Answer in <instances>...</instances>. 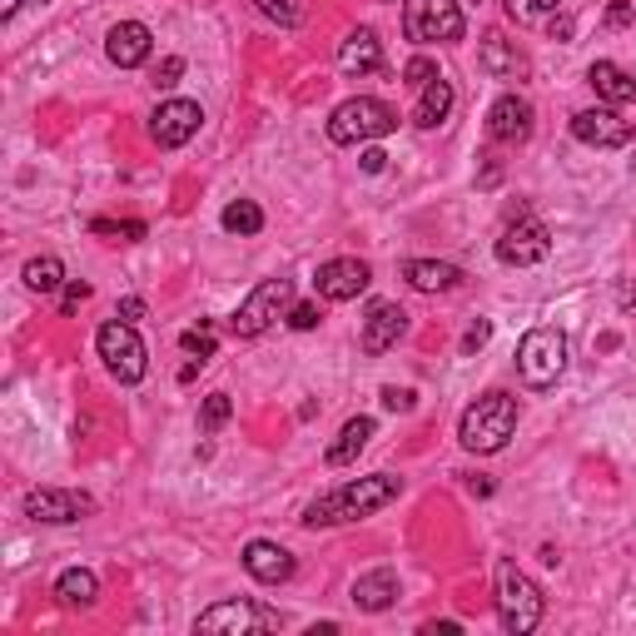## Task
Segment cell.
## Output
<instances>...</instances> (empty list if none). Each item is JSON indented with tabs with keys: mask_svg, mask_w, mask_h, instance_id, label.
I'll use <instances>...</instances> for the list:
<instances>
[{
	"mask_svg": "<svg viewBox=\"0 0 636 636\" xmlns=\"http://www.w3.org/2000/svg\"><path fill=\"white\" fill-rule=\"evenodd\" d=\"M403 493V477L374 473V477H358V483L334 487L328 497L309 503L304 513V527H338V523H358V517H374L378 507H388Z\"/></svg>",
	"mask_w": 636,
	"mask_h": 636,
	"instance_id": "obj_1",
	"label": "cell"
},
{
	"mask_svg": "<svg viewBox=\"0 0 636 636\" xmlns=\"http://www.w3.org/2000/svg\"><path fill=\"white\" fill-rule=\"evenodd\" d=\"M513 433H517V398L497 394V388L477 398L458 423V443L468 453H503Z\"/></svg>",
	"mask_w": 636,
	"mask_h": 636,
	"instance_id": "obj_2",
	"label": "cell"
},
{
	"mask_svg": "<svg viewBox=\"0 0 636 636\" xmlns=\"http://www.w3.org/2000/svg\"><path fill=\"white\" fill-rule=\"evenodd\" d=\"M543 612H547V597L527 572H517L513 562L497 567V617L513 636H527L543 627Z\"/></svg>",
	"mask_w": 636,
	"mask_h": 636,
	"instance_id": "obj_3",
	"label": "cell"
},
{
	"mask_svg": "<svg viewBox=\"0 0 636 636\" xmlns=\"http://www.w3.org/2000/svg\"><path fill=\"white\" fill-rule=\"evenodd\" d=\"M394 130H398V110L388 100H374V95L344 100L334 115H328V140H334V145L384 140V135H394Z\"/></svg>",
	"mask_w": 636,
	"mask_h": 636,
	"instance_id": "obj_4",
	"label": "cell"
},
{
	"mask_svg": "<svg viewBox=\"0 0 636 636\" xmlns=\"http://www.w3.org/2000/svg\"><path fill=\"white\" fill-rule=\"evenodd\" d=\"M567 368V334L562 328H533L517 344V374L527 388H553Z\"/></svg>",
	"mask_w": 636,
	"mask_h": 636,
	"instance_id": "obj_5",
	"label": "cell"
},
{
	"mask_svg": "<svg viewBox=\"0 0 636 636\" xmlns=\"http://www.w3.org/2000/svg\"><path fill=\"white\" fill-rule=\"evenodd\" d=\"M403 30L418 46H453L463 40V10L458 0H403Z\"/></svg>",
	"mask_w": 636,
	"mask_h": 636,
	"instance_id": "obj_6",
	"label": "cell"
},
{
	"mask_svg": "<svg viewBox=\"0 0 636 636\" xmlns=\"http://www.w3.org/2000/svg\"><path fill=\"white\" fill-rule=\"evenodd\" d=\"M95 348H100V358H105V368H110V378H120V384H140L145 368H150L145 338L135 334V324H125V318L105 324L100 334H95Z\"/></svg>",
	"mask_w": 636,
	"mask_h": 636,
	"instance_id": "obj_7",
	"label": "cell"
},
{
	"mask_svg": "<svg viewBox=\"0 0 636 636\" xmlns=\"http://www.w3.org/2000/svg\"><path fill=\"white\" fill-rule=\"evenodd\" d=\"M289 304H294V284H289V279H264L259 289H254L249 299L239 304V314L229 318V328H235L239 338H259L264 328L274 324V318L289 314Z\"/></svg>",
	"mask_w": 636,
	"mask_h": 636,
	"instance_id": "obj_8",
	"label": "cell"
},
{
	"mask_svg": "<svg viewBox=\"0 0 636 636\" xmlns=\"http://www.w3.org/2000/svg\"><path fill=\"white\" fill-rule=\"evenodd\" d=\"M279 627V612H269V607H254V602H219V607H209V612H199V622H195V632H209V636H244V632H274Z\"/></svg>",
	"mask_w": 636,
	"mask_h": 636,
	"instance_id": "obj_9",
	"label": "cell"
},
{
	"mask_svg": "<svg viewBox=\"0 0 636 636\" xmlns=\"http://www.w3.org/2000/svg\"><path fill=\"white\" fill-rule=\"evenodd\" d=\"M547 254H553V235H547V225H537V219H513V225L503 229V239H497V259L513 264V269H527V264H543Z\"/></svg>",
	"mask_w": 636,
	"mask_h": 636,
	"instance_id": "obj_10",
	"label": "cell"
},
{
	"mask_svg": "<svg viewBox=\"0 0 636 636\" xmlns=\"http://www.w3.org/2000/svg\"><path fill=\"white\" fill-rule=\"evenodd\" d=\"M95 513L90 493H70V487H30L26 493V517L36 523H80V517Z\"/></svg>",
	"mask_w": 636,
	"mask_h": 636,
	"instance_id": "obj_11",
	"label": "cell"
},
{
	"mask_svg": "<svg viewBox=\"0 0 636 636\" xmlns=\"http://www.w3.org/2000/svg\"><path fill=\"white\" fill-rule=\"evenodd\" d=\"M199 125H205V110L195 100H165L150 115V140L159 150H179V145H189L199 135Z\"/></svg>",
	"mask_w": 636,
	"mask_h": 636,
	"instance_id": "obj_12",
	"label": "cell"
},
{
	"mask_svg": "<svg viewBox=\"0 0 636 636\" xmlns=\"http://www.w3.org/2000/svg\"><path fill=\"white\" fill-rule=\"evenodd\" d=\"M314 284H318V294H324L328 304H348L374 284V269H368L364 259H328V264H318Z\"/></svg>",
	"mask_w": 636,
	"mask_h": 636,
	"instance_id": "obj_13",
	"label": "cell"
},
{
	"mask_svg": "<svg viewBox=\"0 0 636 636\" xmlns=\"http://www.w3.org/2000/svg\"><path fill=\"white\" fill-rule=\"evenodd\" d=\"M572 135L592 150H622L632 145V120H622L617 110H582L572 115Z\"/></svg>",
	"mask_w": 636,
	"mask_h": 636,
	"instance_id": "obj_14",
	"label": "cell"
},
{
	"mask_svg": "<svg viewBox=\"0 0 636 636\" xmlns=\"http://www.w3.org/2000/svg\"><path fill=\"white\" fill-rule=\"evenodd\" d=\"M487 135H493L497 145H523L527 135H533V105H527L523 95L493 100V110H487Z\"/></svg>",
	"mask_w": 636,
	"mask_h": 636,
	"instance_id": "obj_15",
	"label": "cell"
},
{
	"mask_svg": "<svg viewBox=\"0 0 636 636\" xmlns=\"http://www.w3.org/2000/svg\"><path fill=\"white\" fill-rule=\"evenodd\" d=\"M150 50H155V36H150V26H140V20H120V26L105 36V56H110L120 70L145 66Z\"/></svg>",
	"mask_w": 636,
	"mask_h": 636,
	"instance_id": "obj_16",
	"label": "cell"
},
{
	"mask_svg": "<svg viewBox=\"0 0 636 636\" xmlns=\"http://www.w3.org/2000/svg\"><path fill=\"white\" fill-rule=\"evenodd\" d=\"M244 572H249L254 582H264V587H279V582H289L294 572H299V562L284 553L279 543H249L244 547Z\"/></svg>",
	"mask_w": 636,
	"mask_h": 636,
	"instance_id": "obj_17",
	"label": "cell"
},
{
	"mask_svg": "<svg viewBox=\"0 0 636 636\" xmlns=\"http://www.w3.org/2000/svg\"><path fill=\"white\" fill-rule=\"evenodd\" d=\"M403 334H408V314H403L398 304H374L364 318V354H374V358L388 354Z\"/></svg>",
	"mask_w": 636,
	"mask_h": 636,
	"instance_id": "obj_18",
	"label": "cell"
},
{
	"mask_svg": "<svg viewBox=\"0 0 636 636\" xmlns=\"http://www.w3.org/2000/svg\"><path fill=\"white\" fill-rule=\"evenodd\" d=\"M378 66H384V40H378L374 30H354V36L338 46V70H344V76H374Z\"/></svg>",
	"mask_w": 636,
	"mask_h": 636,
	"instance_id": "obj_19",
	"label": "cell"
},
{
	"mask_svg": "<svg viewBox=\"0 0 636 636\" xmlns=\"http://www.w3.org/2000/svg\"><path fill=\"white\" fill-rule=\"evenodd\" d=\"M477 66H483L493 80H523L527 76V56L517 50V40H503V36H487L483 40V50H477Z\"/></svg>",
	"mask_w": 636,
	"mask_h": 636,
	"instance_id": "obj_20",
	"label": "cell"
},
{
	"mask_svg": "<svg viewBox=\"0 0 636 636\" xmlns=\"http://www.w3.org/2000/svg\"><path fill=\"white\" fill-rule=\"evenodd\" d=\"M403 279L418 294H448L463 284V269H453V264H443V259H408L403 264Z\"/></svg>",
	"mask_w": 636,
	"mask_h": 636,
	"instance_id": "obj_21",
	"label": "cell"
},
{
	"mask_svg": "<svg viewBox=\"0 0 636 636\" xmlns=\"http://www.w3.org/2000/svg\"><path fill=\"white\" fill-rule=\"evenodd\" d=\"M394 597H398L394 567H378V572H368V577L354 582V607L358 612H388L394 607Z\"/></svg>",
	"mask_w": 636,
	"mask_h": 636,
	"instance_id": "obj_22",
	"label": "cell"
},
{
	"mask_svg": "<svg viewBox=\"0 0 636 636\" xmlns=\"http://www.w3.org/2000/svg\"><path fill=\"white\" fill-rule=\"evenodd\" d=\"M587 80L607 105H632L636 100V80L622 66H612V60H597V66L587 70Z\"/></svg>",
	"mask_w": 636,
	"mask_h": 636,
	"instance_id": "obj_23",
	"label": "cell"
},
{
	"mask_svg": "<svg viewBox=\"0 0 636 636\" xmlns=\"http://www.w3.org/2000/svg\"><path fill=\"white\" fill-rule=\"evenodd\" d=\"M448 110H453V85L448 80H428L418 90V110H413V125H423V130H438L443 120H448Z\"/></svg>",
	"mask_w": 636,
	"mask_h": 636,
	"instance_id": "obj_24",
	"label": "cell"
},
{
	"mask_svg": "<svg viewBox=\"0 0 636 636\" xmlns=\"http://www.w3.org/2000/svg\"><path fill=\"white\" fill-rule=\"evenodd\" d=\"M368 438H374V418H348L344 423V433H338L334 443H328V468H344V463H354L358 453L368 448Z\"/></svg>",
	"mask_w": 636,
	"mask_h": 636,
	"instance_id": "obj_25",
	"label": "cell"
},
{
	"mask_svg": "<svg viewBox=\"0 0 636 636\" xmlns=\"http://www.w3.org/2000/svg\"><path fill=\"white\" fill-rule=\"evenodd\" d=\"M56 597L66 602V607H95V597H100V582H95V572H85V567H70V572H60V582H56Z\"/></svg>",
	"mask_w": 636,
	"mask_h": 636,
	"instance_id": "obj_26",
	"label": "cell"
},
{
	"mask_svg": "<svg viewBox=\"0 0 636 636\" xmlns=\"http://www.w3.org/2000/svg\"><path fill=\"white\" fill-rule=\"evenodd\" d=\"M60 284H66V264H60L56 254H40V259L26 264V289L30 294H56Z\"/></svg>",
	"mask_w": 636,
	"mask_h": 636,
	"instance_id": "obj_27",
	"label": "cell"
},
{
	"mask_svg": "<svg viewBox=\"0 0 636 636\" xmlns=\"http://www.w3.org/2000/svg\"><path fill=\"white\" fill-rule=\"evenodd\" d=\"M225 229H229V235H259V229H264V209L254 205V199H235V205L225 209Z\"/></svg>",
	"mask_w": 636,
	"mask_h": 636,
	"instance_id": "obj_28",
	"label": "cell"
},
{
	"mask_svg": "<svg viewBox=\"0 0 636 636\" xmlns=\"http://www.w3.org/2000/svg\"><path fill=\"white\" fill-rule=\"evenodd\" d=\"M229 418H235V403H229V394H209L205 408H199V428H205V433H219Z\"/></svg>",
	"mask_w": 636,
	"mask_h": 636,
	"instance_id": "obj_29",
	"label": "cell"
},
{
	"mask_svg": "<svg viewBox=\"0 0 636 636\" xmlns=\"http://www.w3.org/2000/svg\"><path fill=\"white\" fill-rule=\"evenodd\" d=\"M179 348H185L189 358H199V364H209V358H215V328H189L185 338H179Z\"/></svg>",
	"mask_w": 636,
	"mask_h": 636,
	"instance_id": "obj_30",
	"label": "cell"
},
{
	"mask_svg": "<svg viewBox=\"0 0 636 636\" xmlns=\"http://www.w3.org/2000/svg\"><path fill=\"white\" fill-rule=\"evenodd\" d=\"M254 6H259L264 16H269L274 26H284V30L299 26V0H254Z\"/></svg>",
	"mask_w": 636,
	"mask_h": 636,
	"instance_id": "obj_31",
	"label": "cell"
},
{
	"mask_svg": "<svg viewBox=\"0 0 636 636\" xmlns=\"http://www.w3.org/2000/svg\"><path fill=\"white\" fill-rule=\"evenodd\" d=\"M403 76H408V85H413V90H423V85H428V80H438V66H433V60H408V70H403Z\"/></svg>",
	"mask_w": 636,
	"mask_h": 636,
	"instance_id": "obj_32",
	"label": "cell"
},
{
	"mask_svg": "<svg viewBox=\"0 0 636 636\" xmlns=\"http://www.w3.org/2000/svg\"><path fill=\"white\" fill-rule=\"evenodd\" d=\"M289 324L299 328V334H309V328H318V304H289Z\"/></svg>",
	"mask_w": 636,
	"mask_h": 636,
	"instance_id": "obj_33",
	"label": "cell"
},
{
	"mask_svg": "<svg viewBox=\"0 0 636 636\" xmlns=\"http://www.w3.org/2000/svg\"><path fill=\"white\" fill-rule=\"evenodd\" d=\"M384 408L413 413V408H418V394H413V388H384Z\"/></svg>",
	"mask_w": 636,
	"mask_h": 636,
	"instance_id": "obj_34",
	"label": "cell"
},
{
	"mask_svg": "<svg viewBox=\"0 0 636 636\" xmlns=\"http://www.w3.org/2000/svg\"><path fill=\"white\" fill-rule=\"evenodd\" d=\"M85 299H90V284H80V279L66 284V294H60V314H76Z\"/></svg>",
	"mask_w": 636,
	"mask_h": 636,
	"instance_id": "obj_35",
	"label": "cell"
},
{
	"mask_svg": "<svg viewBox=\"0 0 636 636\" xmlns=\"http://www.w3.org/2000/svg\"><path fill=\"white\" fill-rule=\"evenodd\" d=\"M95 235H125V239H145V225H110V219H95Z\"/></svg>",
	"mask_w": 636,
	"mask_h": 636,
	"instance_id": "obj_36",
	"label": "cell"
},
{
	"mask_svg": "<svg viewBox=\"0 0 636 636\" xmlns=\"http://www.w3.org/2000/svg\"><path fill=\"white\" fill-rule=\"evenodd\" d=\"M179 76H185V60H179V56H169L165 66L155 70V85H159V90H169V85H175Z\"/></svg>",
	"mask_w": 636,
	"mask_h": 636,
	"instance_id": "obj_37",
	"label": "cell"
},
{
	"mask_svg": "<svg viewBox=\"0 0 636 636\" xmlns=\"http://www.w3.org/2000/svg\"><path fill=\"white\" fill-rule=\"evenodd\" d=\"M487 334H493V324H487V318H477V324L468 328V338H463V354H473V348H483V344H487Z\"/></svg>",
	"mask_w": 636,
	"mask_h": 636,
	"instance_id": "obj_38",
	"label": "cell"
},
{
	"mask_svg": "<svg viewBox=\"0 0 636 636\" xmlns=\"http://www.w3.org/2000/svg\"><path fill=\"white\" fill-rule=\"evenodd\" d=\"M507 16H513L517 26H523V20H533V16H537V6H533V0H507Z\"/></svg>",
	"mask_w": 636,
	"mask_h": 636,
	"instance_id": "obj_39",
	"label": "cell"
},
{
	"mask_svg": "<svg viewBox=\"0 0 636 636\" xmlns=\"http://www.w3.org/2000/svg\"><path fill=\"white\" fill-rule=\"evenodd\" d=\"M120 318H125V324H135V318H145V299H125V304H120Z\"/></svg>",
	"mask_w": 636,
	"mask_h": 636,
	"instance_id": "obj_40",
	"label": "cell"
},
{
	"mask_svg": "<svg viewBox=\"0 0 636 636\" xmlns=\"http://www.w3.org/2000/svg\"><path fill=\"white\" fill-rule=\"evenodd\" d=\"M384 165H388V155H384V150H364V169H368V175H378Z\"/></svg>",
	"mask_w": 636,
	"mask_h": 636,
	"instance_id": "obj_41",
	"label": "cell"
},
{
	"mask_svg": "<svg viewBox=\"0 0 636 636\" xmlns=\"http://www.w3.org/2000/svg\"><path fill=\"white\" fill-rule=\"evenodd\" d=\"M627 20H632V6H612V10H607V26H612V30L627 26Z\"/></svg>",
	"mask_w": 636,
	"mask_h": 636,
	"instance_id": "obj_42",
	"label": "cell"
},
{
	"mask_svg": "<svg viewBox=\"0 0 636 636\" xmlns=\"http://www.w3.org/2000/svg\"><path fill=\"white\" fill-rule=\"evenodd\" d=\"M553 40H572V16H557L553 20Z\"/></svg>",
	"mask_w": 636,
	"mask_h": 636,
	"instance_id": "obj_43",
	"label": "cell"
},
{
	"mask_svg": "<svg viewBox=\"0 0 636 636\" xmlns=\"http://www.w3.org/2000/svg\"><path fill=\"white\" fill-rule=\"evenodd\" d=\"M468 493H477V497H487V493H493V483H487V477H468Z\"/></svg>",
	"mask_w": 636,
	"mask_h": 636,
	"instance_id": "obj_44",
	"label": "cell"
},
{
	"mask_svg": "<svg viewBox=\"0 0 636 636\" xmlns=\"http://www.w3.org/2000/svg\"><path fill=\"white\" fill-rule=\"evenodd\" d=\"M16 10H20V0H0V16H6V20L16 16Z\"/></svg>",
	"mask_w": 636,
	"mask_h": 636,
	"instance_id": "obj_45",
	"label": "cell"
},
{
	"mask_svg": "<svg viewBox=\"0 0 636 636\" xmlns=\"http://www.w3.org/2000/svg\"><path fill=\"white\" fill-rule=\"evenodd\" d=\"M622 304H627V309H636V284H632V289H622Z\"/></svg>",
	"mask_w": 636,
	"mask_h": 636,
	"instance_id": "obj_46",
	"label": "cell"
},
{
	"mask_svg": "<svg viewBox=\"0 0 636 636\" xmlns=\"http://www.w3.org/2000/svg\"><path fill=\"white\" fill-rule=\"evenodd\" d=\"M533 6H537V10H557V0H533Z\"/></svg>",
	"mask_w": 636,
	"mask_h": 636,
	"instance_id": "obj_47",
	"label": "cell"
}]
</instances>
